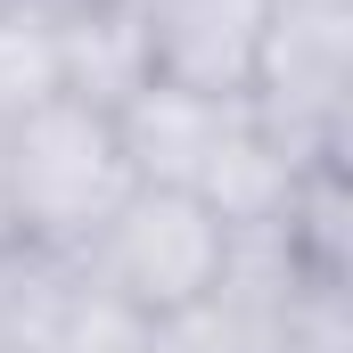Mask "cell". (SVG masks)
<instances>
[{"mask_svg":"<svg viewBox=\"0 0 353 353\" xmlns=\"http://www.w3.org/2000/svg\"><path fill=\"white\" fill-rule=\"evenodd\" d=\"M222 255H230V230L197 197L140 181L115 205V222L74 255V271H83L90 288H107L115 304H132L140 321H173V312H189L222 279Z\"/></svg>","mask_w":353,"mask_h":353,"instance_id":"2","label":"cell"},{"mask_svg":"<svg viewBox=\"0 0 353 353\" xmlns=\"http://www.w3.org/2000/svg\"><path fill=\"white\" fill-rule=\"evenodd\" d=\"M58 99V33L50 0H0V132Z\"/></svg>","mask_w":353,"mask_h":353,"instance_id":"8","label":"cell"},{"mask_svg":"<svg viewBox=\"0 0 353 353\" xmlns=\"http://www.w3.org/2000/svg\"><path fill=\"white\" fill-rule=\"evenodd\" d=\"M83 271L66 255H41V247H0V353H50L66 304H74Z\"/></svg>","mask_w":353,"mask_h":353,"instance_id":"7","label":"cell"},{"mask_svg":"<svg viewBox=\"0 0 353 353\" xmlns=\"http://www.w3.org/2000/svg\"><path fill=\"white\" fill-rule=\"evenodd\" d=\"M0 165H8V222H17V239L41 247V255H66V263L140 189L123 140H115V115L74 107V99H50V107L17 115L0 132Z\"/></svg>","mask_w":353,"mask_h":353,"instance_id":"1","label":"cell"},{"mask_svg":"<svg viewBox=\"0 0 353 353\" xmlns=\"http://www.w3.org/2000/svg\"><path fill=\"white\" fill-rule=\"evenodd\" d=\"M255 107L247 99H214V90H173V83H148L115 107V140L132 157V181L148 189H181L197 197V181L214 173V157L239 140Z\"/></svg>","mask_w":353,"mask_h":353,"instance_id":"5","label":"cell"},{"mask_svg":"<svg viewBox=\"0 0 353 353\" xmlns=\"http://www.w3.org/2000/svg\"><path fill=\"white\" fill-rule=\"evenodd\" d=\"M255 115L296 165L345 157V99H353V0H271Z\"/></svg>","mask_w":353,"mask_h":353,"instance_id":"3","label":"cell"},{"mask_svg":"<svg viewBox=\"0 0 353 353\" xmlns=\"http://www.w3.org/2000/svg\"><path fill=\"white\" fill-rule=\"evenodd\" d=\"M58 33V99L115 115L132 90H148V41L132 0H50Z\"/></svg>","mask_w":353,"mask_h":353,"instance_id":"6","label":"cell"},{"mask_svg":"<svg viewBox=\"0 0 353 353\" xmlns=\"http://www.w3.org/2000/svg\"><path fill=\"white\" fill-rule=\"evenodd\" d=\"M50 353H148V321L83 279L74 304H66V321H58V337H50Z\"/></svg>","mask_w":353,"mask_h":353,"instance_id":"9","label":"cell"},{"mask_svg":"<svg viewBox=\"0 0 353 353\" xmlns=\"http://www.w3.org/2000/svg\"><path fill=\"white\" fill-rule=\"evenodd\" d=\"M0 247H17V222H8V165H0Z\"/></svg>","mask_w":353,"mask_h":353,"instance_id":"10","label":"cell"},{"mask_svg":"<svg viewBox=\"0 0 353 353\" xmlns=\"http://www.w3.org/2000/svg\"><path fill=\"white\" fill-rule=\"evenodd\" d=\"M140 41H148V83L247 99L263 66L271 0H132Z\"/></svg>","mask_w":353,"mask_h":353,"instance_id":"4","label":"cell"}]
</instances>
